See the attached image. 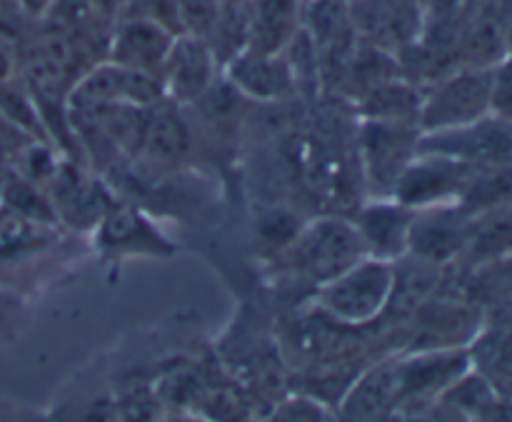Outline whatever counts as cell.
I'll return each mask as SVG.
<instances>
[{"label": "cell", "mask_w": 512, "mask_h": 422, "mask_svg": "<svg viewBox=\"0 0 512 422\" xmlns=\"http://www.w3.org/2000/svg\"><path fill=\"white\" fill-rule=\"evenodd\" d=\"M468 238L470 215L458 203L438 205V208L415 210L408 250L423 263L438 265L458 255L468 245Z\"/></svg>", "instance_id": "30bf717a"}, {"label": "cell", "mask_w": 512, "mask_h": 422, "mask_svg": "<svg viewBox=\"0 0 512 422\" xmlns=\"http://www.w3.org/2000/svg\"><path fill=\"white\" fill-rule=\"evenodd\" d=\"M423 88L410 80L395 78L373 85L363 93V113L368 120H385V123H410L418 125Z\"/></svg>", "instance_id": "9a60e30c"}, {"label": "cell", "mask_w": 512, "mask_h": 422, "mask_svg": "<svg viewBox=\"0 0 512 422\" xmlns=\"http://www.w3.org/2000/svg\"><path fill=\"white\" fill-rule=\"evenodd\" d=\"M490 113L512 123V53L490 70Z\"/></svg>", "instance_id": "44dd1931"}, {"label": "cell", "mask_w": 512, "mask_h": 422, "mask_svg": "<svg viewBox=\"0 0 512 422\" xmlns=\"http://www.w3.org/2000/svg\"><path fill=\"white\" fill-rule=\"evenodd\" d=\"M218 58L198 35H178L163 65V90L178 103H195L213 90Z\"/></svg>", "instance_id": "9c48e42d"}, {"label": "cell", "mask_w": 512, "mask_h": 422, "mask_svg": "<svg viewBox=\"0 0 512 422\" xmlns=\"http://www.w3.org/2000/svg\"><path fill=\"white\" fill-rule=\"evenodd\" d=\"M490 70L455 68L423 88L420 133L463 128L490 115Z\"/></svg>", "instance_id": "7a4b0ae2"}, {"label": "cell", "mask_w": 512, "mask_h": 422, "mask_svg": "<svg viewBox=\"0 0 512 422\" xmlns=\"http://www.w3.org/2000/svg\"><path fill=\"white\" fill-rule=\"evenodd\" d=\"M0 422H33V420H28V415H25L18 405L8 403V400H0Z\"/></svg>", "instance_id": "603a6c76"}, {"label": "cell", "mask_w": 512, "mask_h": 422, "mask_svg": "<svg viewBox=\"0 0 512 422\" xmlns=\"http://www.w3.org/2000/svg\"><path fill=\"white\" fill-rule=\"evenodd\" d=\"M175 35L148 20L123 18L110 43V63L133 73L158 75L168 60Z\"/></svg>", "instance_id": "7c38bea8"}, {"label": "cell", "mask_w": 512, "mask_h": 422, "mask_svg": "<svg viewBox=\"0 0 512 422\" xmlns=\"http://www.w3.org/2000/svg\"><path fill=\"white\" fill-rule=\"evenodd\" d=\"M418 153L445 155L473 168H510L512 123L490 113L463 128L420 133Z\"/></svg>", "instance_id": "3957f363"}, {"label": "cell", "mask_w": 512, "mask_h": 422, "mask_svg": "<svg viewBox=\"0 0 512 422\" xmlns=\"http://www.w3.org/2000/svg\"><path fill=\"white\" fill-rule=\"evenodd\" d=\"M303 0H250L248 45L260 53H283L298 35Z\"/></svg>", "instance_id": "5bb4252c"}, {"label": "cell", "mask_w": 512, "mask_h": 422, "mask_svg": "<svg viewBox=\"0 0 512 422\" xmlns=\"http://www.w3.org/2000/svg\"><path fill=\"white\" fill-rule=\"evenodd\" d=\"M8 70H10V60H8V53H5V50L0 48V85H3V80L8 78Z\"/></svg>", "instance_id": "d4e9b609"}, {"label": "cell", "mask_w": 512, "mask_h": 422, "mask_svg": "<svg viewBox=\"0 0 512 422\" xmlns=\"http://www.w3.org/2000/svg\"><path fill=\"white\" fill-rule=\"evenodd\" d=\"M265 422H333V415L313 395H295L275 405Z\"/></svg>", "instance_id": "ffe728a7"}, {"label": "cell", "mask_w": 512, "mask_h": 422, "mask_svg": "<svg viewBox=\"0 0 512 422\" xmlns=\"http://www.w3.org/2000/svg\"><path fill=\"white\" fill-rule=\"evenodd\" d=\"M505 15H508V18L512 15V0H505Z\"/></svg>", "instance_id": "484cf974"}, {"label": "cell", "mask_w": 512, "mask_h": 422, "mask_svg": "<svg viewBox=\"0 0 512 422\" xmlns=\"http://www.w3.org/2000/svg\"><path fill=\"white\" fill-rule=\"evenodd\" d=\"M48 3L50 0H20L23 10H28V13H40V10H43Z\"/></svg>", "instance_id": "cb8c5ba5"}, {"label": "cell", "mask_w": 512, "mask_h": 422, "mask_svg": "<svg viewBox=\"0 0 512 422\" xmlns=\"http://www.w3.org/2000/svg\"><path fill=\"white\" fill-rule=\"evenodd\" d=\"M123 18L148 20L173 33L175 38L185 35L183 0H125Z\"/></svg>", "instance_id": "e0dca14e"}, {"label": "cell", "mask_w": 512, "mask_h": 422, "mask_svg": "<svg viewBox=\"0 0 512 422\" xmlns=\"http://www.w3.org/2000/svg\"><path fill=\"white\" fill-rule=\"evenodd\" d=\"M470 422H512V400L510 398H495L480 410Z\"/></svg>", "instance_id": "7402d4cb"}, {"label": "cell", "mask_w": 512, "mask_h": 422, "mask_svg": "<svg viewBox=\"0 0 512 422\" xmlns=\"http://www.w3.org/2000/svg\"><path fill=\"white\" fill-rule=\"evenodd\" d=\"M415 210L405 208L398 200H380L360 213L358 233L365 245V253L378 260L403 258L408 253L410 228H413Z\"/></svg>", "instance_id": "4fadbf2b"}, {"label": "cell", "mask_w": 512, "mask_h": 422, "mask_svg": "<svg viewBox=\"0 0 512 422\" xmlns=\"http://www.w3.org/2000/svg\"><path fill=\"white\" fill-rule=\"evenodd\" d=\"M395 293V268L388 260L365 255L348 270L318 288V305L330 320L340 325L373 323L385 313Z\"/></svg>", "instance_id": "6da1fadb"}, {"label": "cell", "mask_w": 512, "mask_h": 422, "mask_svg": "<svg viewBox=\"0 0 512 422\" xmlns=\"http://www.w3.org/2000/svg\"><path fill=\"white\" fill-rule=\"evenodd\" d=\"M418 143V125L365 120L360 130V153H363L365 175L380 198H393L400 175L418 155Z\"/></svg>", "instance_id": "5b68a950"}, {"label": "cell", "mask_w": 512, "mask_h": 422, "mask_svg": "<svg viewBox=\"0 0 512 422\" xmlns=\"http://www.w3.org/2000/svg\"><path fill=\"white\" fill-rule=\"evenodd\" d=\"M293 248L300 270L318 280L320 285L328 283L330 278L340 275L368 255L358 228L333 218L318 220L310 228H305L295 238Z\"/></svg>", "instance_id": "ba28073f"}, {"label": "cell", "mask_w": 512, "mask_h": 422, "mask_svg": "<svg viewBox=\"0 0 512 422\" xmlns=\"http://www.w3.org/2000/svg\"><path fill=\"white\" fill-rule=\"evenodd\" d=\"M148 150L158 158H175L183 150V125L168 113H158L148 125Z\"/></svg>", "instance_id": "d6986e66"}, {"label": "cell", "mask_w": 512, "mask_h": 422, "mask_svg": "<svg viewBox=\"0 0 512 422\" xmlns=\"http://www.w3.org/2000/svg\"><path fill=\"white\" fill-rule=\"evenodd\" d=\"M358 43L398 55L423 33L425 15L415 0H355L348 5Z\"/></svg>", "instance_id": "52a82bcc"}, {"label": "cell", "mask_w": 512, "mask_h": 422, "mask_svg": "<svg viewBox=\"0 0 512 422\" xmlns=\"http://www.w3.org/2000/svg\"><path fill=\"white\" fill-rule=\"evenodd\" d=\"M470 368L473 363L468 348L415 350L405 360H395L398 408L438 403L440 395Z\"/></svg>", "instance_id": "8992f818"}, {"label": "cell", "mask_w": 512, "mask_h": 422, "mask_svg": "<svg viewBox=\"0 0 512 422\" xmlns=\"http://www.w3.org/2000/svg\"><path fill=\"white\" fill-rule=\"evenodd\" d=\"M343 3H348V5H350V3H355V0H343Z\"/></svg>", "instance_id": "4316f807"}, {"label": "cell", "mask_w": 512, "mask_h": 422, "mask_svg": "<svg viewBox=\"0 0 512 422\" xmlns=\"http://www.w3.org/2000/svg\"><path fill=\"white\" fill-rule=\"evenodd\" d=\"M475 170L478 168L445 158V155L418 153L413 163L405 168V173L400 175L393 190V200L413 210L460 203Z\"/></svg>", "instance_id": "277c9868"}, {"label": "cell", "mask_w": 512, "mask_h": 422, "mask_svg": "<svg viewBox=\"0 0 512 422\" xmlns=\"http://www.w3.org/2000/svg\"><path fill=\"white\" fill-rule=\"evenodd\" d=\"M223 68L238 93L263 100V103L290 98L298 90L293 70L283 53H260V50L245 48L233 55Z\"/></svg>", "instance_id": "8fae6325"}, {"label": "cell", "mask_w": 512, "mask_h": 422, "mask_svg": "<svg viewBox=\"0 0 512 422\" xmlns=\"http://www.w3.org/2000/svg\"><path fill=\"white\" fill-rule=\"evenodd\" d=\"M470 363L493 385L500 398L512 400V328H493L470 343Z\"/></svg>", "instance_id": "2e32d148"}, {"label": "cell", "mask_w": 512, "mask_h": 422, "mask_svg": "<svg viewBox=\"0 0 512 422\" xmlns=\"http://www.w3.org/2000/svg\"><path fill=\"white\" fill-rule=\"evenodd\" d=\"M38 225L15 210H0V263L23 255L38 238Z\"/></svg>", "instance_id": "ac0fdd59"}]
</instances>
